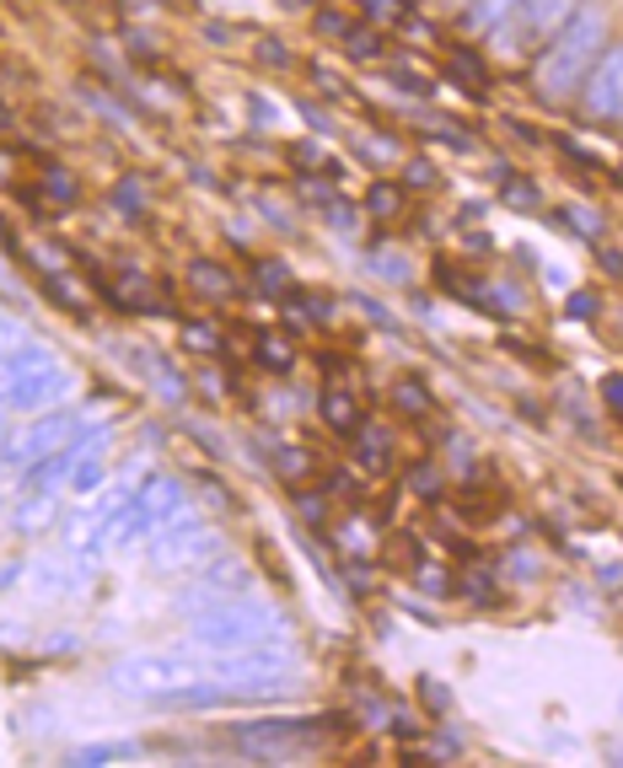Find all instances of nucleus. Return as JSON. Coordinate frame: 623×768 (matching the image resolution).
<instances>
[{"label":"nucleus","instance_id":"f257e3e1","mask_svg":"<svg viewBox=\"0 0 623 768\" xmlns=\"http://www.w3.org/2000/svg\"><path fill=\"white\" fill-rule=\"evenodd\" d=\"M87 279L97 285V296H102L108 307L129 312V317H140V312H161L167 302H172V285H167V279L140 275V269H87Z\"/></svg>","mask_w":623,"mask_h":768},{"label":"nucleus","instance_id":"f03ea898","mask_svg":"<svg viewBox=\"0 0 623 768\" xmlns=\"http://www.w3.org/2000/svg\"><path fill=\"white\" fill-rule=\"evenodd\" d=\"M355 467L366 473V479H387L393 467H398V431L393 425H382V420H372L366 414V425L355 431Z\"/></svg>","mask_w":623,"mask_h":768},{"label":"nucleus","instance_id":"7ed1b4c3","mask_svg":"<svg viewBox=\"0 0 623 768\" xmlns=\"http://www.w3.org/2000/svg\"><path fill=\"white\" fill-rule=\"evenodd\" d=\"M184 285L194 302H210V307H226L243 296V279L226 269V258H188L184 264Z\"/></svg>","mask_w":623,"mask_h":768},{"label":"nucleus","instance_id":"20e7f679","mask_svg":"<svg viewBox=\"0 0 623 768\" xmlns=\"http://www.w3.org/2000/svg\"><path fill=\"white\" fill-rule=\"evenodd\" d=\"M441 76H446L452 87H463L467 97L495 92V70L484 65L478 49H467V43H441Z\"/></svg>","mask_w":623,"mask_h":768},{"label":"nucleus","instance_id":"39448f33","mask_svg":"<svg viewBox=\"0 0 623 768\" xmlns=\"http://www.w3.org/2000/svg\"><path fill=\"white\" fill-rule=\"evenodd\" d=\"M317 420H323V431H334L339 441H355V431L366 425V403H360L355 387L328 382V387L317 393Z\"/></svg>","mask_w":623,"mask_h":768},{"label":"nucleus","instance_id":"423d86ee","mask_svg":"<svg viewBox=\"0 0 623 768\" xmlns=\"http://www.w3.org/2000/svg\"><path fill=\"white\" fill-rule=\"evenodd\" d=\"M248 361L258 371H269V376H290L301 366V344L285 328H248Z\"/></svg>","mask_w":623,"mask_h":768},{"label":"nucleus","instance_id":"0eeeda50","mask_svg":"<svg viewBox=\"0 0 623 768\" xmlns=\"http://www.w3.org/2000/svg\"><path fill=\"white\" fill-rule=\"evenodd\" d=\"M376 564H382L387 575H404V581H414V575H419V564H425V538H419L414 526L387 532V538H382V549H376Z\"/></svg>","mask_w":623,"mask_h":768},{"label":"nucleus","instance_id":"6e6552de","mask_svg":"<svg viewBox=\"0 0 623 768\" xmlns=\"http://www.w3.org/2000/svg\"><path fill=\"white\" fill-rule=\"evenodd\" d=\"M387 403H393V414L408 420V425H436V393H431L419 376H398V382L387 387Z\"/></svg>","mask_w":623,"mask_h":768},{"label":"nucleus","instance_id":"1a4fd4ad","mask_svg":"<svg viewBox=\"0 0 623 768\" xmlns=\"http://www.w3.org/2000/svg\"><path fill=\"white\" fill-rule=\"evenodd\" d=\"M570 6H575V0H527V6H522V38H527V49H543V38L560 32V22L570 17Z\"/></svg>","mask_w":623,"mask_h":768},{"label":"nucleus","instance_id":"9d476101","mask_svg":"<svg viewBox=\"0 0 623 768\" xmlns=\"http://www.w3.org/2000/svg\"><path fill=\"white\" fill-rule=\"evenodd\" d=\"M178 344L188 355H226V328L216 317H178Z\"/></svg>","mask_w":623,"mask_h":768},{"label":"nucleus","instance_id":"9b49d317","mask_svg":"<svg viewBox=\"0 0 623 768\" xmlns=\"http://www.w3.org/2000/svg\"><path fill=\"white\" fill-rule=\"evenodd\" d=\"M360 205H366V216H372V220L393 226V220L408 210V188L393 184V178H376V184L366 188V199H360Z\"/></svg>","mask_w":623,"mask_h":768},{"label":"nucleus","instance_id":"f8f14e48","mask_svg":"<svg viewBox=\"0 0 623 768\" xmlns=\"http://www.w3.org/2000/svg\"><path fill=\"white\" fill-rule=\"evenodd\" d=\"M248 279L253 291H264L269 302H285L296 291V275L285 269V258H248Z\"/></svg>","mask_w":623,"mask_h":768},{"label":"nucleus","instance_id":"ddd939ff","mask_svg":"<svg viewBox=\"0 0 623 768\" xmlns=\"http://www.w3.org/2000/svg\"><path fill=\"white\" fill-rule=\"evenodd\" d=\"M404 484L419 494V500H431V505H436L441 494H446V467L431 462V457H414V462H408V473H404Z\"/></svg>","mask_w":623,"mask_h":768},{"label":"nucleus","instance_id":"4468645a","mask_svg":"<svg viewBox=\"0 0 623 768\" xmlns=\"http://www.w3.org/2000/svg\"><path fill=\"white\" fill-rule=\"evenodd\" d=\"M349 60H360V65H376V60H387V43H382V32L372 28V22H355V28L344 32V43H339Z\"/></svg>","mask_w":623,"mask_h":768},{"label":"nucleus","instance_id":"2eb2a0df","mask_svg":"<svg viewBox=\"0 0 623 768\" xmlns=\"http://www.w3.org/2000/svg\"><path fill=\"white\" fill-rule=\"evenodd\" d=\"M500 199L511 205V210H543V188L522 178V173H500Z\"/></svg>","mask_w":623,"mask_h":768},{"label":"nucleus","instance_id":"dca6fc26","mask_svg":"<svg viewBox=\"0 0 623 768\" xmlns=\"http://www.w3.org/2000/svg\"><path fill=\"white\" fill-rule=\"evenodd\" d=\"M275 467H280V479L290 490H301L307 479H317V457L301 452V446H280V452H275Z\"/></svg>","mask_w":623,"mask_h":768},{"label":"nucleus","instance_id":"f3484780","mask_svg":"<svg viewBox=\"0 0 623 768\" xmlns=\"http://www.w3.org/2000/svg\"><path fill=\"white\" fill-rule=\"evenodd\" d=\"M436 285H441V291H452V296L467 302V307H484V285H478V279H467L463 269H452V264H436Z\"/></svg>","mask_w":623,"mask_h":768},{"label":"nucleus","instance_id":"a211bd4d","mask_svg":"<svg viewBox=\"0 0 623 768\" xmlns=\"http://www.w3.org/2000/svg\"><path fill=\"white\" fill-rule=\"evenodd\" d=\"M43 194H49L60 210L65 205H81V184H76L65 167H55V161H43Z\"/></svg>","mask_w":623,"mask_h":768},{"label":"nucleus","instance_id":"6ab92c4d","mask_svg":"<svg viewBox=\"0 0 623 768\" xmlns=\"http://www.w3.org/2000/svg\"><path fill=\"white\" fill-rule=\"evenodd\" d=\"M554 216H560L564 232H575V237H586V243H602V232H607V226H602V220H596L586 205H560Z\"/></svg>","mask_w":623,"mask_h":768},{"label":"nucleus","instance_id":"aec40b11","mask_svg":"<svg viewBox=\"0 0 623 768\" xmlns=\"http://www.w3.org/2000/svg\"><path fill=\"white\" fill-rule=\"evenodd\" d=\"M349 6H355V17H360V22H393V28H398V22H404L408 17V0H349Z\"/></svg>","mask_w":623,"mask_h":768},{"label":"nucleus","instance_id":"412c9836","mask_svg":"<svg viewBox=\"0 0 623 768\" xmlns=\"http://www.w3.org/2000/svg\"><path fill=\"white\" fill-rule=\"evenodd\" d=\"M360 17H344V11H334V6H317L312 11V32H323V38H334V43H344V32L355 28Z\"/></svg>","mask_w":623,"mask_h":768},{"label":"nucleus","instance_id":"4be33fe9","mask_svg":"<svg viewBox=\"0 0 623 768\" xmlns=\"http://www.w3.org/2000/svg\"><path fill=\"white\" fill-rule=\"evenodd\" d=\"M511 6H516V0H484V6H467L463 11V28H495L500 17H511Z\"/></svg>","mask_w":623,"mask_h":768},{"label":"nucleus","instance_id":"5701e85b","mask_svg":"<svg viewBox=\"0 0 623 768\" xmlns=\"http://www.w3.org/2000/svg\"><path fill=\"white\" fill-rule=\"evenodd\" d=\"M253 55H258V65H269V70H296V55L285 49V38H275V32H269V38H258V49H253Z\"/></svg>","mask_w":623,"mask_h":768},{"label":"nucleus","instance_id":"b1692460","mask_svg":"<svg viewBox=\"0 0 623 768\" xmlns=\"http://www.w3.org/2000/svg\"><path fill=\"white\" fill-rule=\"evenodd\" d=\"M323 494H339V500H360V479H349V467H323L317 473Z\"/></svg>","mask_w":623,"mask_h":768},{"label":"nucleus","instance_id":"393cba45","mask_svg":"<svg viewBox=\"0 0 623 768\" xmlns=\"http://www.w3.org/2000/svg\"><path fill=\"white\" fill-rule=\"evenodd\" d=\"M296 511H301V522H312L317 526V532H323V526H328V494L317 490V494H296Z\"/></svg>","mask_w":623,"mask_h":768},{"label":"nucleus","instance_id":"a878e982","mask_svg":"<svg viewBox=\"0 0 623 768\" xmlns=\"http://www.w3.org/2000/svg\"><path fill=\"white\" fill-rule=\"evenodd\" d=\"M398 184H404V188H436L441 173L431 167V161H419V156H414V161L404 167V178H398Z\"/></svg>","mask_w":623,"mask_h":768},{"label":"nucleus","instance_id":"bb28decb","mask_svg":"<svg viewBox=\"0 0 623 768\" xmlns=\"http://www.w3.org/2000/svg\"><path fill=\"white\" fill-rule=\"evenodd\" d=\"M596 269H602L607 279H619V285H623V247L596 243Z\"/></svg>","mask_w":623,"mask_h":768},{"label":"nucleus","instance_id":"cd10ccee","mask_svg":"<svg viewBox=\"0 0 623 768\" xmlns=\"http://www.w3.org/2000/svg\"><path fill=\"white\" fill-rule=\"evenodd\" d=\"M602 408L623 420V371H607V376H602Z\"/></svg>","mask_w":623,"mask_h":768},{"label":"nucleus","instance_id":"c85d7f7f","mask_svg":"<svg viewBox=\"0 0 623 768\" xmlns=\"http://www.w3.org/2000/svg\"><path fill=\"white\" fill-rule=\"evenodd\" d=\"M307 76L317 81V92L328 97V102H339V97H344V81L334 76V70H323V65H307Z\"/></svg>","mask_w":623,"mask_h":768},{"label":"nucleus","instance_id":"c756f323","mask_svg":"<svg viewBox=\"0 0 623 768\" xmlns=\"http://www.w3.org/2000/svg\"><path fill=\"white\" fill-rule=\"evenodd\" d=\"M505 129H511L516 140H527V146H543V135H537L532 124H522V119H505Z\"/></svg>","mask_w":623,"mask_h":768},{"label":"nucleus","instance_id":"7c9ffc66","mask_svg":"<svg viewBox=\"0 0 623 768\" xmlns=\"http://www.w3.org/2000/svg\"><path fill=\"white\" fill-rule=\"evenodd\" d=\"M419 688H425V705H431V709H446V688H436V682H431V677H425V682H419Z\"/></svg>","mask_w":623,"mask_h":768}]
</instances>
